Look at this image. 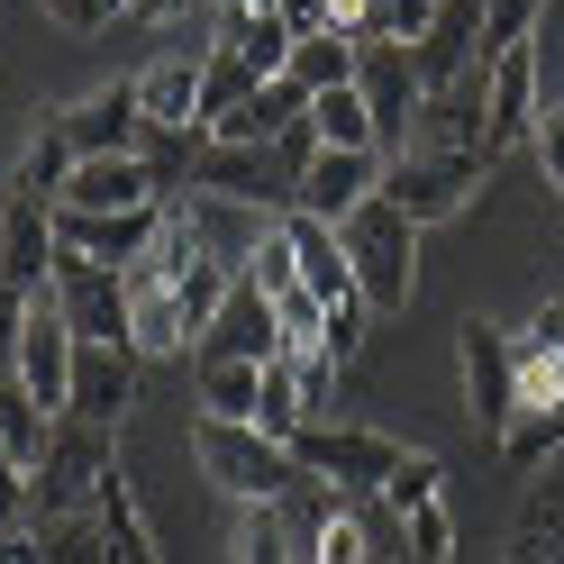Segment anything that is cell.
I'll return each instance as SVG.
<instances>
[{"mask_svg":"<svg viewBox=\"0 0 564 564\" xmlns=\"http://www.w3.org/2000/svg\"><path fill=\"white\" fill-rule=\"evenodd\" d=\"M192 465L219 482L228 501H246V510H282L310 482L282 437H264L256 419H209V410H192Z\"/></svg>","mask_w":564,"mask_h":564,"instance_id":"6da1fadb","label":"cell"},{"mask_svg":"<svg viewBox=\"0 0 564 564\" xmlns=\"http://www.w3.org/2000/svg\"><path fill=\"white\" fill-rule=\"evenodd\" d=\"M501 564H564V501H555V491H528L519 538H510Z\"/></svg>","mask_w":564,"mask_h":564,"instance_id":"f1b7e54d","label":"cell"},{"mask_svg":"<svg viewBox=\"0 0 564 564\" xmlns=\"http://www.w3.org/2000/svg\"><path fill=\"white\" fill-rule=\"evenodd\" d=\"M282 446H292V465H301L310 482L346 491V501H373V491L392 482V465L410 455V446H392L382 429H346V419H310V429H292Z\"/></svg>","mask_w":564,"mask_h":564,"instance_id":"3957f363","label":"cell"},{"mask_svg":"<svg viewBox=\"0 0 564 564\" xmlns=\"http://www.w3.org/2000/svg\"><path fill=\"white\" fill-rule=\"evenodd\" d=\"M74 328H64V310H55V292H37V310H28V328H19V382H28V392H37L55 419H64V401H74Z\"/></svg>","mask_w":564,"mask_h":564,"instance_id":"5bb4252c","label":"cell"},{"mask_svg":"<svg viewBox=\"0 0 564 564\" xmlns=\"http://www.w3.org/2000/svg\"><path fill=\"white\" fill-rule=\"evenodd\" d=\"M0 282L37 301L55 282V209H28V200H0Z\"/></svg>","mask_w":564,"mask_h":564,"instance_id":"ac0fdd59","label":"cell"},{"mask_svg":"<svg viewBox=\"0 0 564 564\" xmlns=\"http://www.w3.org/2000/svg\"><path fill=\"white\" fill-rule=\"evenodd\" d=\"M401 564H455V510L446 501H429V510L401 519Z\"/></svg>","mask_w":564,"mask_h":564,"instance_id":"836d02e7","label":"cell"},{"mask_svg":"<svg viewBox=\"0 0 564 564\" xmlns=\"http://www.w3.org/2000/svg\"><path fill=\"white\" fill-rule=\"evenodd\" d=\"M482 173H491L482 155H392L382 164V200H392L410 228H437V219H455V209L474 200Z\"/></svg>","mask_w":564,"mask_h":564,"instance_id":"8992f818","label":"cell"},{"mask_svg":"<svg viewBox=\"0 0 564 564\" xmlns=\"http://www.w3.org/2000/svg\"><path fill=\"white\" fill-rule=\"evenodd\" d=\"M91 510H100V528H110V564H164L155 538H147V510H137V491H128V474L100 482V491H91Z\"/></svg>","mask_w":564,"mask_h":564,"instance_id":"484cf974","label":"cell"},{"mask_svg":"<svg viewBox=\"0 0 564 564\" xmlns=\"http://www.w3.org/2000/svg\"><path fill=\"white\" fill-rule=\"evenodd\" d=\"M337 246H346V273H356V292L373 301V319L410 310V292H419V228H410L382 192H373L365 209H346V219H337Z\"/></svg>","mask_w":564,"mask_h":564,"instance_id":"7a4b0ae2","label":"cell"},{"mask_svg":"<svg viewBox=\"0 0 564 564\" xmlns=\"http://www.w3.org/2000/svg\"><path fill=\"white\" fill-rule=\"evenodd\" d=\"M28 310H37V301H28V292H10V282H0V373L19 365V328H28Z\"/></svg>","mask_w":564,"mask_h":564,"instance_id":"ab89813d","label":"cell"},{"mask_svg":"<svg viewBox=\"0 0 564 564\" xmlns=\"http://www.w3.org/2000/svg\"><path fill=\"white\" fill-rule=\"evenodd\" d=\"M55 128H64V147H74L83 164H100V155H147V100H137V83L83 91L74 110H55Z\"/></svg>","mask_w":564,"mask_h":564,"instance_id":"30bf717a","label":"cell"},{"mask_svg":"<svg viewBox=\"0 0 564 564\" xmlns=\"http://www.w3.org/2000/svg\"><path fill=\"white\" fill-rule=\"evenodd\" d=\"M164 219H173V200H155V209H119V219H83V209H55V246H64V256H83V264L128 273V264H147V246L164 237Z\"/></svg>","mask_w":564,"mask_h":564,"instance_id":"7c38bea8","label":"cell"},{"mask_svg":"<svg viewBox=\"0 0 564 564\" xmlns=\"http://www.w3.org/2000/svg\"><path fill=\"white\" fill-rule=\"evenodd\" d=\"M429 19H437V0H373V37L419 46V37H429Z\"/></svg>","mask_w":564,"mask_h":564,"instance_id":"74e56055","label":"cell"},{"mask_svg":"<svg viewBox=\"0 0 564 564\" xmlns=\"http://www.w3.org/2000/svg\"><path fill=\"white\" fill-rule=\"evenodd\" d=\"M528 147H538V164H546V183L564 192V110L546 100V119H538V137H528Z\"/></svg>","mask_w":564,"mask_h":564,"instance_id":"60d3db41","label":"cell"},{"mask_svg":"<svg viewBox=\"0 0 564 564\" xmlns=\"http://www.w3.org/2000/svg\"><path fill=\"white\" fill-rule=\"evenodd\" d=\"M200 365H273L282 356V328H273V301L256 292V282L237 273V292L219 301V319L200 328V346H192Z\"/></svg>","mask_w":564,"mask_h":564,"instance_id":"9a60e30c","label":"cell"},{"mask_svg":"<svg viewBox=\"0 0 564 564\" xmlns=\"http://www.w3.org/2000/svg\"><path fill=\"white\" fill-rule=\"evenodd\" d=\"M55 310H64V328H74L83 346H128V282L110 264H83V256H64L55 246Z\"/></svg>","mask_w":564,"mask_h":564,"instance_id":"ba28073f","label":"cell"},{"mask_svg":"<svg viewBox=\"0 0 564 564\" xmlns=\"http://www.w3.org/2000/svg\"><path fill=\"white\" fill-rule=\"evenodd\" d=\"M28 538H37V555H46V564H110V528H100V510H64V519H37Z\"/></svg>","mask_w":564,"mask_h":564,"instance_id":"4316f807","label":"cell"},{"mask_svg":"<svg viewBox=\"0 0 564 564\" xmlns=\"http://www.w3.org/2000/svg\"><path fill=\"white\" fill-rule=\"evenodd\" d=\"M200 410L209 419H256L264 410V365H200Z\"/></svg>","mask_w":564,"mask_h":564,"instance_id":"4dcf8cb0","label":"cell"},{"mask_svg":"<svg viewBox=\"0 0 564 564\" xmlns=\"http://www.w3.org/2000/svg\"><path fill=\"white\" fill-rule=\"evenodd\" d=\"M282 237H292V256H301V282L319 292V310L337 301H356V273H346V246L328 219H310V209H282Z\"/></svg>","mask_w":564,"mask_h":564,"instance_id":"d6986e66","label":"cell"},{"mask_svg":"<svg viewBox=\"0 0 564 564\" xmlns=\"http://www.w3.org/2000/svg\"><path fill=\"white\" fill-rule=\"evenodd\" d=\"M0 564H46V555H37V538L19 528V538H0Z\"/></svg>","mask_w":564,"mask_h":564,"instance_id":"f6af8a7d","label":"cell"},{"mask_svg":"<svg viewBox=\"0 0 564 564\" xmlns=\"http://www.w3.org/2000/svg\"><path fill=\"white\" fill-rule=\"evenodd\" d=\"M46 437H55V410L28 392L19 373H0V455L37 474V465H46Z\"/></svg>","mask_w":564,"mask_h":564,"instance_id":"cb8c5ba5","label":"cell"},{"mask_svg":"<svg viewBox=\"0 0 564 564\" xmlns=\"http://www.w3.org/2000/svg\"><path fill=\"white\" fill-rule=\"evenodd\" d=\"M292 83L319 100V91H346L356 83V37H337V28H319V37H301L292 46Z\"/></svg>","mask_w":564,"mask_h":564,"instance_id":"83f0119b","label":"cell"},{"mask_svg":"<svg viewBox=\"0 0 564 564\" xmlns=\"http://www.w3.org/2000/svg\"><path fill=\"white\" fill-rule=\"evenodd\" d=\"M292 46H301V37H292L273 10H219V55H237L256 83H282V74H292Z\"/></svg>","mask_w":564,"mask_h":564,"instance_id":"ffe728a7","label":"cell"},{"mask_svg":"<svg viewBox=\"0 0 564 564\" xmlns=\"http://www.w3.org/2000/svg\"><path fill=\"white\" fill-rule=\"evenodd\" d=\"M310 137H319V147H337V155H382V128H373V110H365L356 83L310 100Z\"/></svg>","mask_w":564,"mask_h":564,"instance_id":"d4e9b609","label":"cell"},{"mask_svg":"<svg viewBox=\"0 0 564 564\" xmlns=\"http://www.w3.org/2000/svg\"><path fill=\"white\" fill-rule=\"evenodd\" d=\"M356 91H365V110H373V128H382V155H401L419 100H429L410 46H401V37H365V46H356Z\"/></svg>","mask_w":564,"mask_h":564,"instance_id":"52a82bcc","label":"cell"},{"mask_svg":"<svg viewBox=\"0 0 564 564\" xmlns=\"http://www.w3.org/2000/svg\"><path fill=\"white\" fill-rule=\"evenodd\" d=\"M256 91H264V83L246 74L237 55H219V46L200 55V128H219V119H228V110H246V100H256Z\"/></svg>","mask_w":564,"mask_h":564,"instance_id":"1f68e13d","label":"cell"},{"mask_svg":"<svg viewBox=\"0 0 564 564\" xmlns=\"http://www.w3.org/2000/svg\"><path fill=\"white\" fill-rule=\"evenodd\" d=\"M538 19H546V0H482V64L491 55H510L538 37Z\"/></svg>","mask_w":564,"mask_h":564,"instance_id":"e575fe53","label":"cell"},{"mask_svg":"<svg viewBox=\"0 0 564 564\" xmlns=\"http://www.w3.org/2000/svg\"><path fill=\"white\" fill-rule=\"evenodd\" d=\"M382 164L392 155H337V147H319L301 164V192H292V209H310V219H346V209H365L373 192H382Z\"/></svg>","mask_w":564,"mask_h":564,"instance_id":"2e32d148","label":"cell"},{"mask_svg":"<svg viewBox=\"0 0 564 564\" xmlns=\"http://www.w3.org/2000/svg\"><path fill=\"white\" fill-rule=\"evenodd\" d=\"M119 10H128V0H46V19H55V28H74V37H100Z\"/></svg>","mask_w":564,"mask_h":564,"instance_id":"f35d334b","label":"cell"},{"mask_svg":"<svg viewBox=\"0 0 564 564\" xmlns=\"http://www.w3.org/2000/svg\"><path fill=\"white\" fill-rule=\"evenodd\" d=\"M164 183L147 155H100V164H74V192H64V209H83V219H119V209H155Z\"/></svg>","mask_w":564,"mask_h":564,"instance_id":"e0dca14e","label":"cell"},{"mask_svg":"<svg viewBox=\"0 0 564 564\" xmlns=\"http://www.w3.org/2000/svg\"><path fill=\"white\" fill-rule=\"evenodd\" d=\"M365 337H373V301L356 292V301H337V310H328V328H319V356L346 373V365L365 356Z\"/></svg>","mask_w":564,"mask_h":564,"instance_id":"d590c367","label":"cell"},{"mask_svg":"<svg viewBox=\"0 0 564 564\" xmlns=\"http://www.w3.org/2000/svg\"><path fill=\"white\" fill-rule=\"evenodd\" d=\"M137 382H147V356H137V346H74V401H64V419L119 429L137 410Z\"/></svg>","mask_w":564,"mask_h":564,"instance_id":"4fadbf2b","label":"cell"},{"mask_svg":"<svg viewBox=\"0 0 564 564\" xmlns=\"http://www.w3.org/2000/svg\"><path fill=\"white\" fill-rule=\"evenodd\" d=\"M455 356H465V419L482 437H510V419H519V328L465 319L455 328Z\"/></svg>","mask_w":564,"mask_h":564,"instance_id":"5b68a950","label":"cell"},{"mask_svg":"<svg viewBox=\"0 0 564 564\" xmlns=\"http://www.w3.org/2000/svg\"><path fill=\"white\" fill-rule=\"evenodd\" d=\"M373 501L392 510V519H410V510L446 501V455H429V446H419V455H401V465H392V482H382Z\"/></svg>","mask_w":564,"mask_h":564,"instance_id":"f546056e","label":"cell"},{"mask_svg":"<svg viewBox=\"0 0 564 564\" xmlns=\"http://www.w3.org/2000/svg\"><path fill=\"white\" fill-rule=\"evenodd\" d=\"M546 119V83H538V37L491 55V100H482V164H501L519 137H538Z\"/></svg>","mask_w":564,"mask_h":564,"instance_id":"9c48e42d","label":"cell"},{"mask_svg":"<svg viewBox=\"0 0 564 564\" xmlns=\"http://www.w3.org/2000/svg\"><path fill=\"white\" fill-rule=\"evenodd\" d=\"M137 100H147V137L200 128V55H164L155 74H137Z\"/></svg>","mask_w":564,"mask_h":564,"instance_id":"603a6c76","label":"cell"},{"mask_svg":"<svg viewBox=\"0 0 564 564\" xmlns=\"http://www.w3.org/2000/svg\"><path fill=\"white\" fill-rule=\"evenodd\" d=\"M119 474V429H91V419H55L46 437V465H37V519H64V510H91V491ZM28 519V528H37Z\"/></svg>","mask_w":564,"mask_h":564,"instance_id":"277c9868","label":"cell"},{"mask_svg":"<svg viewBox=\"0 0 564 564\" xmlns=\"http://www.w3.org/2000/svg\"><path fill=\"white\" fill-rule=\"evenodd\" d=\"M273 19L292 28V37H319V28H328V0H273Z\"/></svg>","mask_w":564,"mask_h":564,"instance_id":"b9f144b4","label":"cell"},{"mask_svg":"<svg viewBox=\"0 0 564 564\" xmlns=\"http://www.w3.org/2000/svg\"><path fill=\"white\" fill-rule=\"evenodd\" d=\"M328 28H337V37H373V0H328Z\"/></svg>","mask_w":564,"mask_h":564,"instance_id":"7bdbcfd3","label":"cell"},{"mask_svg":"<svg viewBox=\"0 0 564 564\" xmlns=\"http://www.w3.org/2000/svg\"><path fill=\"white\" fill-rule=\"evenodd\" d=\"M482 100H491V64H474V74L437 83L429 100H419V119H410V147H401V155H482Z\"/></svg>","mask_w":564,"mask_h":564,"instance_id":"8fae6325","label":"cell"},{"mask_svg":"<svg viewBox=\"0 0 564 564\" xmlns=\"http://www.w3.org/2000/svg\"><path fill=\"white\" fill-rule=\"evenodd\" d=\"M74 147H64V128H55V110H46V128L28 137V155H19V173H10V192L0 200H28V209H64V192H74Z\"/></svg>","mask_w":564,"mask_h":564,"instance_id":"44dd1931","label":"cell"},{"mask_svg":"<svg viewBox=\"0 0 564 564\" xmlns=\"http://www.w3.org/2000/svg\"><path fill=\"white\" fill-rule=\"evenodd\" d=\"M546 455H564V410H528L519 429L501 437V465H510V474H538Z\"/></svg>","mask_w":564,"mask_h":564,"instance_id":"d6a6232c","label":"cell"},{"mask_svg":"<svg viewBox=\"0 0 564 564\" xmlns=\"http://www.w3.org/2000/svg\"><path fill=\"white\" fill-rule=\"evenodd\" d=\"M237 564H301L282 510H246V519H237Z\"/></svg>","mask_w":564,"mask_h":564,"instance_id":"8d00e7d4","label":"cell"},{"mask_svg":"<svg viewBox=\"0 0 564 564\" xmlns=\"http://www.w3.org/2000/svg\"><path fill=\"white\" fill-rule=\"evenodd\" d=\"M200 0H128V19H147V28H173V19H192Z\"/></svg>","mask_w":564,"mask_h":564,"instance_id":"ee69618b","label":"cell"},{"mask_svg":"<svg viewBox=\"0 0 564 564\" xmlns=\"http://www.w3.org/2000/svg\"><path fill=\"white\" fill-rule=\"evenodd\" d=\"M301 119H310V91L282 74V83H264L256 100H246V110H228L219 128H209V147H273V137L301 128Z\"/></svg>","mask_w":564,"mask_h":564,"instance_id":"7402d4cb","label":"cell"},{"mask_svg":"<svg viewBox=\"0 0 564 564\" xmlns=\"http://www.w3.org/2000/svg\"><path fill=\"white\" fill-rule=\"evenodd\" d=\"M219 10H273V0H219Z\"/></svg>","mask_w":564,"mask_h":564,"instance_id":"bcb514c9","label":"cell"}]
</instances>
